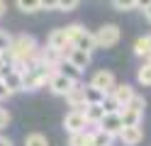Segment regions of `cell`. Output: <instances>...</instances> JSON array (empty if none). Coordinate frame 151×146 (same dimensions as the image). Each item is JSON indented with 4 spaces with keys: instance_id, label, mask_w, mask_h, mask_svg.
<instances>
[{
    "instance_id": "15",
    "label": "cell",
    "mask_w": 151,
    "mask_h": 146,
    "mask_svg": "<svg viewBox=\"0 0 151 146\" xmlns=\"http://www.w3.org/2000/svg\"><path fill=\"white\" fill-rule=\"evenodd\" d=\"M112 141H115V136L102 132L100 127H95V129L90 132V146H112Z\"/></svg>"
},
{
    "instance_id": "25",
    "label": "cell",
    "mask_w": 151,
    "mask_h": 146,
    "mask_svg": "<svg viewBox=\"0 0 151 146\" xmlns=\"http://www.w3.org/2000/svg\"><path fill=\"white\" fill-rule=\"evenodd\" d=\"M83 29H86V27H83V24H78V22H73V24H68V27H63L66 39H68V42H76V37H78Z\"/></svg>"
},
{
    "instance_id": "9",
    "label": "cell",
    "mask_w": 151,
    "mask_h": 146,
    "mask_svg": "<svg viewBox=\"0 0 151 146\" xmlns=\"http://www.w3.org/2000/svg\"><path fill=\"white\" fill-rule=\"evenodd\" d=\"M66 102H68L71 110H83V107L88 105V100H86V88H83L81 83H76L71 90H68V95H66Z\"/></svg>"
},
{
    "instance_id": "8",
    "label": "cell",
    "mask_w": 151,
    "mask_h": 146,
    "mask_svg": "<svg viewBox=\"0 0 151 146\" xmlns=\"http://www.w3.org/2000/svg\"><path fill=\"white\" fill-rule=\"evenodd\" d=\"M0 78H3V81H5V85H7V88H10V90H12V95H15V93H24L22 73H20V71H15L12 66H7L5 71L0 73Z\"/></svg>"
},
{
    "instance_id": "39",
    "label": "cell",
    "mask_w": 151,
    "mask_h": 146,
    "mask_svg": "<svg viewBox=\"0 0 151 146\" xmlns=\"http://www.w3.org/2000/svg\"><path fill=\"white\" fill-rule=\"evenodd\" d=\"M146 44H149V49H151V34H146Z\"/></svg>"
},
{
    "instance_id": "37",
    "label": "cell",
    "mask_w": 151,
    "mask_h": 146,
    "mask_svg": "<svg viewBox=\"0 0 151 146\" xmlns=\"http://www.w3.org/2000/svg\"><path fill=\"white\" fill-rule=\"evenodd\" d=\"M5 10H7V5H5V0H0V19L5 17Z\"/></svg>"
},
{
    "instance_id": "14",
    "label": "cell",
    "mask_w": 151,
    "mask_h": 146,
    "mask_svg": "<svg viewBox=\"0 0 151 146\" xmlns=\"http://www.w3.org/2000/svg\"><path fill=\"white\" fill-rule=\"evenodd\" d=\"M119 114H122V124H141V122H144V112H141V110H134V107H122V110H119Z\"/></svg>"
},
{
    "instance_id": "11",
    "label": "cell",
    "mask_w": 151,
    "mask_h": 146,
    "mask_svg": "<svg viewBox=\"0 0 151 146\" xmlns=\"http://www.w3.org/2000/svg\"><path fill=\"white\" fill-rule=\"evenodd\" d=\"M112 97H115V100L124 107L132 97H134V88H132L129 83H115V88H112V93H110Z\"/></svg>"
},
{
    "instance_id": "29",
    "label": "cell",
    "mask_w": 151,
    "mask_h": 146,
    "mask_svg": "<svg viewBox=\"0 0 151 146\" xmlns=\"http://www.w3.org/2000/svg\"><path fill=\"white\" fill-rule=\"evenodd\" d=\"M112 7L119 12H127V10H134V0H112Z\"/></svg>"
},
{
    "instance_id": "32",
    "label": "cell",
    "mask_w": 151,
    "mask_h": 146,
    "mask_svg": "<svg viewBox=\"0 0 151 146\" xmlns=\"http://www.w3.org/2000/svg\"><path fill=\"white\" fill-rule=\"evenodd\" d=\"M10 97H12V90H10V88L5 85V81H3V78H0V102L10 100Z\"/></svg>"
},
{
    "instance_id": "23",
    "label": "cell",
    "mask_w": 151,
    "mask_h": 146,
    "mask_svg": "<svg viewBox=\"0 0 151 146\" xmlns=\"http://www.w3.org/2000/svg\"><path fill=\"white\" fill-rule=\"evenodd\" d=\"M149 44H146V37H139L137 42H134V56H139V58H146L149 56Z\"/></svg>"
},
{
    "instance_id": "35",
    "label": "cell",
    "mask_w": 151,
    "mask_h": 146,
    "mask_svg": "<svg viewBox=\"0 0 151 146\" xmlns=\"http://www.w3.org/2000/svg\"><path fill=\"white\" fill-rule=\"evenodd\" d=\"M151 3V0H134V7H139V10H144L146 5Z\"/></svg>"
},
{
    "instance_id": "13",
    "label": "cell",
    "mask_w": 151,
    "mask_h": 146,
    "mask_svg": "<svg viewBox=\"0 0 151 146\" xmlns=\"http://www.w3.org/2000/svg\"><path fill=\"white\" fill-rule=\"evenodd\" d=\"M83 112H86V117H88V124L98 127V122L102 119V114H105V107H102V102H88L86 107H83Z\"/></svg>"
},
{
    "instance_id": "20",
    "label": "cell",
    "mask_w": 151,
    "mask_h": 146,
    "mask_svg": "<svg viewBox=\"0 0 151 146\" xmlns=\"http://www.w3.org/2000/svg\"><path fill=\"white\" fill-rule=\"evenodd\" d=\"M137 81H139V85H151V61H146V63H141L139 66V71H137Z\"/></svg>"
},
{
    "instance_id": "19",
    "label": "cell",
    "mask_w": 151,
    "mask_h": 146,
    "mask_svg": "<svg viewBox=\"0 0 151 146\" xmlns=\"http://www.w3.org/2000/svg\"><path fill=\"white\" fill-rule=\"evenodd\" d=\"M66 146H90V132L83 129V132H71L68 134V144Z\"/></svg>"
},
{
    "instance_id": "21",
    "label": "cell",
    "mask_w": 151,
    "mask_h": 146,
    "mask_svg": "<svg viewBox=\"0 0 151 146\" xmlns=\"http://www.w3.org/2000/svg\"><path fill=\"white\" fill-rule=\"evenodd\" d=\"M24 146H49V139L39 132H32V134L24 136Z\"/></svg>"
},
{
    "instance_id": "38",
    "label": "cell",
    "mask_w": 151,
    "mask_h": 146,
    "mask_svg": "<svg viewBox=\"0 0 151 146\" xmlns=\"http://www.w3.org/2000/svg\"><path fill=\"white\" fill-rule=\"evenodd\" d=\"M0 146H12V141L7 139V136H0Z\"/></svg>"
},
{
    "instance_id": "10",
    "label": "cell",
    "mask_w": 151,
    "mask_h": 146,
    "mask_svg": "<svg viewBox=\"0 0 151 146\" xmlns=\"http://www.w3.org/2000/svg\"><path fill=\"white\" fill-rule=\"evenodd\" d=\"M66 58L76 66V68H81V71H86V68L90 66V61H93V54H88V51H83V49H78V46H73L68 54H66Z\"/></svg>"
},
{
    "instance_id": "27",
    "label": "cell",
    "mask_w": 151,
    "mask_h": 146,
    "mask_svg": "<svg viewBox=\"0 0 151 146\" xmlns=\"http://www.w3.org/2000/svg\"><path fill=\"white\" fill-rule=\"evenodd\" d=\"M78 5H81V0H59V7L56 10L59 12H73Z\"/></svg>"
},
{
    "instance_id": "24",
    "label": "cell",
    "mask_w": 151,
    "mask_h": 146,
    "mask_svg": "<svg viewBox=\"0 0 151 146\" xmlns=\"http://www.w3.org/2000/svg\"><path fill=\"white\" fill-rule=\"evenodd\" d=\"M17 10L22 12H39V0H15Z\"/></svg>"
},
{
    "instance_id": "12",
    "label": "cell",
    "mask_w": 151,
    "mask_h": 146,
    "mask_svg": "<svg viewBox=\"0 0 151 146\" xmlns=\"http://www.w3.org/2000/svg\"><path fill=\"white\" fill-rule=\"evenodd\" d=\"M73 46H78V49H83V51H88V54H93L95 51V34L93 32H88V29H83V32L76 37V42H73Z\"/></svg>"
},
{
    "instance_id": "2",
    "label": "cell",
    "mask_w": 151,
    "mask_h": 146,
    "mask_svg": "<svg viewBox=\"0 0 151 146\" xmlns=\"http://www.w3.org/2000/svg\"><path fill=\"white\" fill-rule=\"evenodd\" d=\"M93 34H95V46L98 49H112V46H117L119 37H122L117 24H102L98 32H93Z\"/></svg>"
},
{
    "instance_id": "33",
    "label": "cell",
    "mask_w": 151,
    "mask_h": 146,
    "mask_svg": "<svg viewBox=\"0 0 151 146\" xmlns=\"http://www.w3.org/2000/svg\"><path fill=\"white\" fill-rule=\"evenodd\" d=\"M59 0H39V10H56Z\"/></svg>"
},
{
    "instance_id": "1",
    "label": "cell",
    "mask_w": 151,
    "mask_h": 146,
    "mask_svg": "<svg viewBox=\"0 0 151 146\" xmlns=\"http://www.w3.org/2000/svg\"><path fill=\"white\" fill-rule=\"evenodd\" d=\"M5 56H7V61H10V66L15 71L24 73L27 66L39 56V44H37V39L32 34H20V37L12 39V46L5 51Z\"/></svg>"
},
{
    "instance_id": "7",
    "label": "cell",
    "mask_w": 151,
    "mask_h": 146,
    "mask_svg": "<svg viewBox=\"0 0 151 146\" xmlns=\"http://www.w3.org/2000/svg\"><path fill=\"white\" fill-rule=\"evenodd\" d=\"M115 73L112 71H95L93 73V78H90V85H95L100 93H112V88H115Z\"/></svg>"
},
{
    "instance_id": "30",
    "label": "cell",
    "mask_w": 151,
    "mask_h": 146,
    "mask_svg": "<svg viewBox=\"0 0 151 146\" xmlns=\"http://www.w3.org/2000/svg\"><path fill=\"white\" fill-rule=\"evenodd\" d=\"M127 107H134V110H141V112H144V107H146V100H144L141 95H137V93H134V97H132V100L127 102Z\"/></svg>"
},
{
    "instance_id": "16",
    "label": "cell",
    "mask_w": 151,
    "mask_h": 146,
    "mask_svg": "<svg viewBox=\"0 0 151 146\" xmlns=\"http://www.w3.org/2000/svg\"><path fill=\"white\" fill-rule=\"evenodd\" d=\"M66 42H68V39H66L63 27H56V29H51V32H49V37H46V46L59 49V51H61V46H63Z\"/></svg>"
},
{
    "instance_id": "22",
    "label": "cell",
    "mask_w": 151,
    "mask_h": 146,
    "mask_svg": "<svg viewBox=\"0 0 151 146\" xmlns=\"http://www.w3.org/2000/svg\"><path fill=\"white\" fill-rule=\"evenodd\" d=\"M83 88H86V100H88V102H102L105 93H100L95 85H90V83H88V85H83Z\"/></svg>"
},
{
    "instance_id": "28",
    "label": "cell",
    "mask_w": 151,
    "mask_h": 146,
    "mask_svg": "<svg viewBox=\"0 0 151 146\" xmlns=\"http://www.w3.org/2000/svg\"><path fill=\"white\" fill-rule=\"evenodd\" d=\"M12 39H15L12 34H7V32H3V29H0V51H3V54L12 46Z\"/></svg>"
},
{
    "instance_id": "31",
    "label": "cell",
    "mask_w": 151,
    "mask_h": 146,
    "mask_svg": "<svg viewBox=\"0 0 151 146\" xmlns=\"http://www.w3.org/2000/svg\"><path fill=\"white\" fill-rule=\"evenodd\" d=\"M10 119H12V117H10V112H7V110H3V107H0V132H3V129H7V127H10Z\"/></svg>"
},
{
    "instance_id": "4",
    "label": "cell",
    "mask_w": 151,
    "mask_h": 146,
    "mask_svg": "<svg viewBox=\"0 0 151 146\" xmlns=\"http://www.w3.org/2000/svg\"><path fill=\"white\" fill-rule=\"evenodd\" d=\"M117 139L122 141V146H139L144 141V129H141V124H127V127H122Z\"/></svg>"
},
{
    "instance_id": "5",
    "label": "cell",
    "mask_w": 151,
    "mask_h": 146,
    "mask_svg": "<svg viewBox=\"0 0 151 146\" xmlns=\"http://www.w3.org/2000/svg\"><path fill=\"white\" fill-rule=\"evenodd\" d=\"M76 83H78V81H73V78H68V76H63V73L56 71V73L51 76V81H49V90H51L56 97H66L68 90H71Z\"/></svg>"
},
{
    "instance_id": "6",
    "label": "cell",
    "mask_w": 151,
    "mask_h": 146,
    "mask_svg": "<svg viewBox=\"0 0 151 146\" xmlns=\"http://www.w3.org/2000/svg\"><path fill=\"white\" fill-rule=\"evenodd\" d=\"M98 127H100L102 132H107V134H112V136L117 139V134L122 132V127H124V124H122L119 110H117V112H105V114H102V119L98 122Z\"/></svg>"
},
{
    "instance_id": "34",
    "label": "cell",
    "mask_w": 151,
    "mask_h": 146,
    "mask_svg": "<svg viewBox=\"0 0 151 146\" xmlns=\"http://www.w3.org/2000/svg\"><path fill=\"white\" fill-rule=\"evenodd\" d=\"M7 66H10V61H7V56H5L3 51H0V73H3V71H5Z\"/></svg>"
},
{
    "instance_id": "36",
    "label": "cell",
    "mask_w": 151,
    "mask_h": 146,
    "mask_svg": "<svg viewBox=\"0 0 151 146\" xmlns=\"http://www.w3.org/2000/svg\"><path fill=\"white\" fill-rule=\"evenodd\" d=\"M144 17H146V22H151V3L144 7Z\"/></svg>"
},
{
    "instance_id": "18",
    "label": "cell",
    "mask_w": 151,
    "mask_h": 146,
    "mask_svg": "<svg viewBox=\"0 0 151 146\" xmlns=\"http://www.w3.org/2000/svg\"><path fill=\"white\" fill-rule=\"evenodd\" d=\"M59 73H63V76H68V78H73V81H78L81 83V76H83V71L81 68H76L68 58H61V63H59V68H56Z\"/></svg>"
},
{
    "instance_id": "3",
    "label": "cell",
    "mask_w": 151,
    "mask_h": 146,
    "mask_svg": "<svg viewBox=\"0 0 151 146\" xmlns=\"http://www.w3.org/2000/svg\"><path fill=\"white\" fill-rule=\"evenodd\" d=\"M88 117H86V112L83 110H71V112H66V117H63V129L66 132H83V129H88Z\"/></svg>"
},
{
    "instance_id": "17",
    "label": "cell",
    "mask_w": 151,
    "mask_h": 146,
    "mask_svg": "<svg viewBox=\"0 0 151 146\" xmlns=\"http://www.w3.org/2000/svg\"><path fill=\"white\" fill-rule=\"evenodd\" d=\"M39 58H42V61H46V63H49V66H56V68H59V63H61V51H59V49H51V46H44V49H39Z\"/></svg>"
},
{
    "instance_id": "26",
    "label": "cell",
    "mask_w": 151,
    "mask_h": 146,
    "mask_svg": "<svg viewBox=\"0 0 151 146\" xmlns=\"http://www.w3.org/2000/svg\"><path fill=\"white\" fill-rule=\"evenodd\" d=\"M102 107H105V112H117V110H122V105H119V102H117L110 93L102 97Z\"/></svg>"
}]
</instances>
